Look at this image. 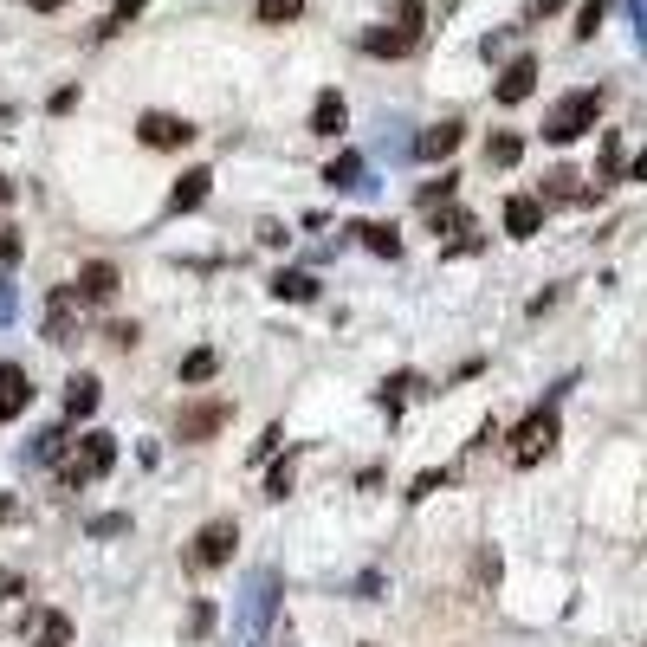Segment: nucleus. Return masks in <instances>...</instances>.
<instances>
[{"label": "nucleus", "mask_w": 647, "mask_h": 647, "mask_svg": "<svg viewBox=\"0 0 647 647\" xmlns=\"http://www.w3.org/2000/svg\"><path fill=\"white\" fill-rule=\"evenodd\" d=\"M117 266H110V259H91V266L85 272H78V285H72V292L78 298H85V305H104V298H117Z\"/></svg>", "instance_id": "nucleus-10"}, {"label": "nucleus", "mask_w": 647, "mask_h": 647, "mask_svg": "<svg viewBox=\"0 0 647 647\" xmlns=\"http://www.w3.org/2000/svg\"><path fill=\"white\" fill-rule=\"evenodd\" d=\"M453 182H460V175H440V182H428V188H421V208H440V201H453Z\"/></svg>", "instance_id": "nucleus-26"}, {"label": "nucleus", "mask_w": 647, "mask_h": 647, "mask_svg": "<svg viewBox=\"0 0 647 647\" xmlns=\"http://www.w3.org/2000/svg\"><path fill=\"white\" fill-rule=\"evenodd\" d=\"M233 538H240V525H233V518H214V525H201L195 544H188V570H220V563L233 557Z\"/></svg>", "instance_id": "nucleus-4"}, {"label": "nucleus", "mask_w": 647, "mask_h": 647, "mask_svg": "<svg viewBox=\"0 0 647 647\" xmlns=\"http://www.w3.org/2000/svg\"><path fill=\"white\" fill-rule=\"evenodd\" d=\"M0 259H7V266L20 259V233H13V227H0Z\"/></svg>", "instance_id": "nucleus-29"}, {"label": "nucleus", "mask_w": 647, "mask_h": 647, "mask_svg": "<svg viewBox=\"0 0 647 647\" xmlns=\"http://www.w3.org/2000/svg\"><path fill=\"white\" fill-rule=\"evenodd\" d=\"M104 337H110V343H117V350H130V343H136V324H110V330H104Z\"/></svg>", "instance_id": "nucleus-30"}, {"label": "nucleus", "mask_w": 647, "mask_h": 647, "mask_svg": "<svg viewBox=\"0 0 647 647\" xmlns=\"http://www.w3.org/2000/svg\"><path fill=\"white\" fill-rule=\"evenodd\" d=\"M208 188H214V169H188L182 182L169 188V201H162V208H169V214H195L201 201H208Z\"/></svg>", "instance_id": "nucleus-9"}, {"label": "nucleus", "mask_w": 647, "mask_h": 647, "mask_svg": "<svg viewBox=\"0 0 647 647\" xmlns=\"http://www.w3.org/2000/svg\"><path fill=\"white\" fill-rule=\"evenodd\" d=\"M415 46H421V33H408V26H369L363 33V52H376V59H408Z\"/></svg>", "instance_id": "nucleus-8"}, {"label": "nucleus", "mask_w": 647, "mask_h": 647, "mask_svg": "<svg viewBox=\"0 0 647 647\" xmlns=\"http://www.w3.org/2000/svg\"><path fill=\"white\" fill-rule=\"evenodd\" d=\"M136 136H143L149 149H182V143H195V123L175 117V110H143V117H136Z\"/></svg>", "instance_id": "nucleus-5"}, {"label": "nucleus", "mask_w": 647, "mask_h": 647, "mask_svg": "<svg viewBox=\"0 0 647 647\" xmlns=\"http://www.w3.org/2000/svg\"><path fill=\"white\" fill-rule=\"evenodd\" d=\"M408 389H415V376H395L389 389H382V402H389V408H402V395H408Z\"/></svg>", "instance_id": "nucleus-28"}, {"label": "nucleus", "mask_w": 647, "mask_h": 647, "mask_svg": "<svg viewBox=\"0 0 647 647\" xmlns=\"http://www.w3.org/2000/svg\"><path fill=\"white\" fill-rule=\"evenodd\" d=\"M26 402H33V382H26L20 363H0V421L26 415Z\"/></svg>", "instance_id": "nucleus-11"}, {"label": "nucleus", "mask_w": 647, "mask_h": 647, "mask_svg": "<svg viewBox=\"0 0 647 647\" xmlns=\"http://www.w3.org/2000/svg\"><path fill=\"white\" fill-rule=\"evenodd\" d=\"M460 136H466V123H434L428 136H415V156L421 162H440V156H453V149H460Z\"/></svg>", "instance_id": "nucleus-13"}, {"label": "nucleus", "mask_w": 647, "mask_h": 647, "mask_svg": "<svg viewBox=\"0 0 647 647\" xmlns=\"http://www.w3.org/2000/svg\"><path fill=\"white\" fill-rule=\"evenodd\" d=\"M538 201H544V208H550V201H589V188H583V175H576V169H550Z\"/></svg>", "instance_id": "nucleus-14"}, {"label": "nucleus", "mask_w": 647, "mask_h": 647, "mask_svg": "<svg viewBox=\"0 0 647 647\" xmlns=\"http://www.w3.org/2000/svg\"><path fill=\"white\" fill-rule=\"evenodd\" d=\"M531 91H538V59H531V52H525V59H512V65H505V72H499V85H492V98H499V104H525Z\"/></svg>", "instance_id": "nucleus-7"}, {"label": "nucleus", "mask_w": 647, "mask_h": 647, "mask_svg": "<svg viewBox=\"0 0 647 647\" xmlns=\"http://www.w3.org/2000/svg\"><path fill=\"white\" fill-rule=\"evenodd\" d=\"M538 227H544V201L538 195H512L505 201V233H512V240H531Z\"/></svg>", "instance_id": "nucleus-12"}, {"label": "nucleus", "mask_w": 647, "mask_h": 647, "mask_svg": "<svg viewBox=\"0 0 647 647\" xmlns=\"http://www.w3.org/2000/svg\"><path fill=\"white\" fill-rule=\"evenodd\" d=\"M7 201H13V182H7V175H0V214H7Z\"/></svg>", "instance_id": "nucleus-33"}, {"label": "nucleus", "mask_w": 647, "mask_h": 647, "mask_svg": "<svg viewBox=\"0 0 647 647\" xmlns=\"http://www.w3.org/2000/svg\"><path fill=\"white\" fill-rule=\"evenodd\" d=\"M72 641V622H65V615H46V622H39V647H65Z\"/></svg>", "instance_id": "nucleus-25"}, {"label": "nucleus", "mask_w": 647, "mask_h": 647, "mask_svg": "<svg viewBox=\"0 0 647 647\" xmlns=\"http://www.w3.org/2000/svg\"><path fill=\"white\" fill-rule=\"evenodd\" d=\"M311 130L318 136H343V98L337 91H324V98L311 104Z\"/></svg>", "instance_id": "nucleus-17"}, {"label": "nucleus", "mask_w": 647, "mask_h": 647, "mask_svg": "<svg viewBox=\"0 0 647 647\" xmlns=\"http://www.w3.org/2000/svg\"><path fill=\"white\" fill-rule=\"evenodd\" d=\"M635 182H647V149H641V156H635Z\"/></svg>", "instance_id": "nucleus-34"}, {"label": "nucleus", "mask_w": 647, "mask_h": 647, "mask_svg": "<svg viewBox=\"0 0 647 647\" xmlns=\"http://www.w3.org/2000/svg\"><path fill=\"white\" fill-rule=\"evenodd\" d=\"M26 7H65V0H26Z\"/></svg>", "instance_id": "nucleus-35"}, {"label": "nucleus", "mask_w": 647, "mask_h": 647, "mask_svg": "<svg viewBox=\"0 0 647 647\" xmlns=\"http://www.w3.org/2000/svg\"><path fill=\"white\" fill-rule=\"evenodd\" d=\"M596 117H602V91H570V98L550 104V117H544V143H576L583 130H596Z\"/></svg>", "instance_id": "nucleus-2"}, {"label": "nucleus", "mask_w": 647, "mask_h": 647, "mask_svg": "<svg viewBox=\"0 0 647 647\" xmlns=\"http://www.w3.org/2000/svg\"><path fill=\"white\" fill-rule=\"evenodd\" d=\"M550 447H557V408H531V415L512 428V460L518 466H538Z\"/></svg>", "instance_id": "nucleus-3"}, {"label": "nucleus", "mask_w": 647, "mask_h": 647, "mask_svg": "<svg viewBox=\"0 0 647 647\" xmlns=\"http://www.w3.org/2000/svg\"><path fill=\"white\" fill-rule=\"evenodd\" d=\"M220 369V356L214 350H188V363H182V382H208Z\"/></svg>", "instance_id": "nucleus-22"}, {"label": "nucleus", "mask_w": 647, "mask_h": 647, "mask_svg": "<svg viewBox=\"0 0 647 647\" xmlns=\"http://www.w3.org/2000/svg\"><path fill=\"white\" fill-rule=\"evenodd\" d=\"M356 175H363V156H337L324 182H330V188H356Z\"/></svg>", "instance_id": "nucleus-24"}, {"label": "nucleus", "mask_w": 647, "mask_h": 647, "mask_svg": "<svg viewBox=\"0 0 647 647\" xmlns=\"http://www.w3.org/2000/svg\"><path fill=\"white\" fill-rule=\"evenodd\" d=\"M272 292L292 298V305H305V298H318V285H311L305 272H279V279H272Z\"/></svg>", "instance_id": "nucleus-20"}, {"label": "nucleus", "mask_w": 647, "mask_h": 647, "mask_svg": "<svg viewBox=\"0 0 647 647\" xmlns=\"http://www.w3.org/2000/svg\"><path fill=\"white\" fill-rule=\"evenodd\" d=\"M253 7H259V20H266V26H292L298 13H305V0H253Z\"/></svg>", "instance_id": "nucleus-19"}, {"label": "nucleus", "mask_w": 647, "mask_h": 647, "mask_svg": "<svg viewBox=\"0 0 647 647\" xmlns=\"http://www.w3.org/2000/svg\"><path fill=\"white\" fill-rule=\"evenodd\" d=\"M350 233H356L363 246H376L382 259H395V253H402V240H395V227H389V220H356Z\"/></svg>", "instance_id": "nucleus-16"}, {"label": "nucleus", "mask_w": 647, "mask_h": 647, "mask_svg": "<svg viewBox=\"0 0 647 647\" xmlns=\"http://www.w3.org/2000/svg\"><path fill=\"white\" fill-rule=\"evenodd\" d=\"M563 0H531V20H544V13H557Z\"/></svg>", "instance_id": "nucleus-32"}, {"label": "nucleus", "mask_w": 647, "mask_h": 647, "mask_svg": "<svg viewBox=\"0 0 647 647\" xmlns=\"http://www.w3.org/2000/svg\"><path fill=\"white\" fill-rule=\"evenodd\" d=\"M615 169H622V143H615V136H609V143H602V182H609Z\"/></svg>", "instance_id": "nucleus-27"}, {"label": "nucleus", "mask_w": 647, "mask_h": 647, "mask_svg": "<svg viewBox=\"0 0 647 647\" xmlns=\"http://www.w3.org/2000/svg\"><path fill=\"white\" fill-rule=\"evenodd\" d=\"M602 13H609V0H583V7H576V39H596Z\"/></svg>", "instance_id": "nucleus-23"}, {"label": "nucleus", "mask_w": 647, "mask_h": 647, "mask_svg": "<svg viewBox=\"0 0 647 647\" xmlns=\"http://www.w3.org/2000/svg\"><path fill=\"white\" fill-rule=\"evenodd\" d=\"M52 460H59V486H85V479L110 473L117 447H110V434H78V440H65Z\"/></svg>", "instance_id": "nucleus-1"}, {"label": "nucleus", "mask_w": 647, "mask_h": 647, "mask_svg": "<svg viewBox=\"0 0 647 647\" xmlns=\"http://www.w3.org/2000/svg\"><path fill=\"white\" fill-rule=\"evenodd\" d=\"M518 156H525V136H518V130H499V136L486 143V162H492V169H512Z\"/></svg>", "instance_id": "nucleus-18"}, {"label": "nucleus", "mask_w": 647, "mask_h": 647, "mask_svg": "<svg viewBox=\"0 0 647 647\" xmlns=\"http://www.w3.org/2000/svg\"><path fill=\"white\" fill-rule=\"evenodd\" d=\"M20 596V576H0V602H13Z\"/></svg>", "instance_id": "nucleus-31"}, {"label": "nucleus", "mask_w": 647, "mask_h": 647, "mask_svg": "<svg viewBox=\"0 0 647 647\" xmlns=\"http://www.w3.org/2000/svg\"><path fill=\"white\" fill-rule=\"evenodd\" d=\"M98 408V376H72L65 382V421H85Z\"/></svg>", "instance_id": "nucleus-15"}, {"label": "nucleus", "mask_w": 647, "mask_h": 647, "mask_svg": "<svg viewBox=\"0 0 647 647\" xmlns=\"http://www.w3.org/2000/svg\"><path fill=\"white\" fill-rule=\"evenodd\" d=\"M227 428V402H188L175 415V440H214Z\"/></svg>", "instance_id": "nucleus-6"}, {"label": "nucleus", "mask_w": 647, "mask_h": 647, "mask_svg": "<svg viewBox=\"0 0 647 647\" xmlns=\"http://www.w3.org/2000/svg\"><path fill=\"white\" fill-rule=\"evenodd\" d=\"M149 7V0H117V7H110V20L98 26V39H110V33H123V26H130L136 20V13H143Z\"/></svg>", "instance_id": "nucleus-21"}]
</instances>
